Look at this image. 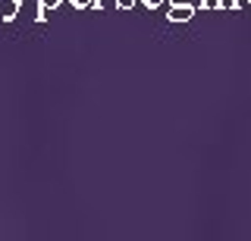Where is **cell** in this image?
Listing matches in <instances>:
<instances>
[{
    "label": "cell",
    "mask_w": 251,
    "mask_h": 241,
    "mask_svg": "<svg viewBox=\"0 0 251 241\" xmlns=\"http://www.w3.org/2000/svg\"><path fill=\"white\" fill-rule=\"evenodd\" d=\"M192 16H195V10L185 3V0H173V6H170V13H167L170 22H188Z\"/></svg>",
    "instance_id": "1"
},
{
    "label": "cell",
    "mask_w": 251,
    "mask_h": 241,
    "mask_svg": "<svg viewBox=\"0 0 251 241\" xmlns=\"http://www.w3.org/2000/svg\"><path fill=\"white\" fill-rule=\"evenodd\" d=\"M16 13H19V0H0V16L6 22H13Z\"/></svg>",
    "instance_id": "2"
},
{
    "label": "cell",
    "mask_w": 251,
    "mask_h": 241,
    "mask_svg": "<svg viewBox=\"0 0 251 241\" xmlns=\"http://www.w3.org/2000/svg\"><path fill=\"white\" fill-rule=\"evenodd\" d=\"M53 6H60V0H38V13H35V19H44V16H47V10H53Z\"/></svg>",
    "instance_id": "3"
},
{
    "label": "cell",
    "mask_w": 251,
    "mask_h": 241,
    "mask_svg": "<svg viewBox=\"0 0 251 241\" xmlns=\"http://www.w3.org/2000/svg\"><path fill=\"white\" fill-rule=\"evenodd\" d=\"M94 6H100V10H113L116 0H94Z\"/></svg>",
    "instance_id": "4"
},
{
    "label": "cell",
    "mask_w": 251,
    "mask_h": 241,
    "mask_svg": "<svg viewBox=\"0 0 251 241\" xmlns=\"http://www.w3.org/2000/svg\"><path fill=\"white\" fill-rule=\"evenodd\" d=\"M220 6H226V10H235V6H239V0H220Z\"/></svg>",
    "instance_id": "5"
},
{
    "label": "cell",
    "mask_w": 251,
    "mask_h": 241,
    "mask_svg": "<svg viewBox=\"0 0 251 241\" xmlns=\"http://www.w3.org/2000/svg\"><path fill=\"white\" fill-rule=\"evenodd\" d=\"M204 10H214V6H220V0H201Z\"/></svg>",
    "instance_id": "6"
},
{
    "label": "cell",
    "mask_w": 251,
    "mask_h": 241,
    "mask_svg": "<svg viewBox=\"0 0 251 241\" xmlns=\"http://www.w3.org/2000/svg\"><path fill=\"white\" fill-rule=\"evenodd\" d=\"M73 6L75 10H85V6H91V0H73Z\"/></svg>",
    "instance_id": "7"
},
{
    "label": "cell",
    "mask_w": 251,
    "mask_h": 241,
    "mask_svg": "<svg viewBox=\"0 0 251 241\" xmlns=\"http://www.w3.org/2000/svg\"><path fill=\"white\" fill-rule=\"evenodd\" d=\"M132 3H135V0H116V6H120V10H129Z\"/></svg>",
    "instance_id": "8"
},
{
    "label": "cell",
    "mask_w": 251,
    "mask_h": 241,
    "mask_svg": "<svg viewBox=\"0 0 251 241\" xmlns=\"http://www.w3.org/2000/svg\"><path fill=\"white\" fill-rule=\"evenodd\" d=\"M145 6H160V0H145Z\"/></svg>",
    "instance_id": "9"
}]
</instances>
